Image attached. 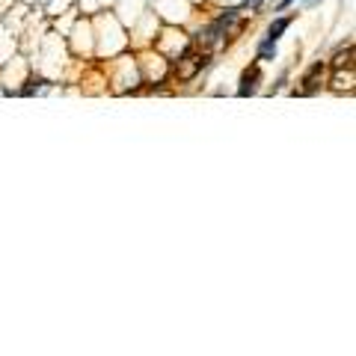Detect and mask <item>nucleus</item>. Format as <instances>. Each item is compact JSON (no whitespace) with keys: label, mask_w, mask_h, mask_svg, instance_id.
Here are the masks:
<instances>
[{"label":"nucleus","mask_w":356,"mask_h":356,"mask_svg":"<svg viewBox=\"0 0 356 356\" xmlns=\"http://www.w3.org/2000/svg\"><path fill=\"white\" fill-rule=\"evenodd\" d=\"M208 63H211L208 48H205V51H184L181 59H178V66H175V81L178 83H190Z\"/></svg>","instance_id":"obj_1"},{"label":"nucleus","mask_w":356,"mask_h":356,"mask_svg":"<svg viewBox=\"0 0 356 356\" xmlns=\"http://www.w3.org/2000/svg\"><path fill=\"white\" fill-rule=\"evenodd\" d=\"M326 72H330V66H326V63H315L312 68H309V72H306L303 75V86H300V95H315V92H318V89L326 83Z\"/></svg>","instance_id":"obj_2"},{"label":"nucleus","mask_w":356,"mask_h":356,"mask_svg":"<svg viewBox=\"0 0 356 356\" xmlns=\"http://www.w3.org/2000/svg\"><path fill=\"white\" fill-rule=\"evenodd\" d=\"M259 81H261V68L259 66H250L246 72L241 75V86H237V95L246 98V95H255L259 92Z\"/></svg>","instance_id":"obj_3"},{"label":"nucleus","mask_w":356,"mask_h":356,"mask_svg":"<svg viewBox=\"0 0 356 356\" xmlns=\"http://www.w3.org/2000/svg\"><path fill=\"white\" fill-rule=\"evenodd\" d=\"M291 21H294V18L291 15H282V18H276V21L270 24V27H267V42H279V39H282V33H285V30H288L291 27Z\"/></svg>","instance_id":"obj_4"},{"label":"nucleus","mask_w":356,"mask_h":356,"mask_svg":"<svg viewBox=\"0 0 356 356\" xmlns=\"http://www.w3.org/2000/svg\"><path fill=\"white\" fill-rule=\"evenodd\" d=\"M342 66H353V45H348V48H344V51H339V54L333 57L330 68H335V72H339Z\"/></svg>","instance_id":"obj_5"},{"label":"nucleus","mask_w":356,"mask_h":356,"mask_svg":"<svg viewBox=\"0 0 356 356\" xmlns=\"http://www.w3.org/2000/svg\"><path fill=\"white\" fill-rule=\"evenodd\" d=\"M276 57V42H267V39H264V42L259 45V59H261V63H267V59H273Z\"/></svg>","instance_id":"obj_6"},{"label":"nucleus","mask_w":356,"mask_h":356,"mask_svg":"<svg viewBox=\"0 0 356 356\" xmlns=\"http://www.w3.org/2000/svg\"><path fill=\"white\" fill-rule=\"evenodd\" d=\"M288 3H294V0H282V3H279V6H288Z\"/></svg>","instance_id":"obj_7"},{"label":"nucleus","mask_w":356,"mask_h":356,"mask_svg":"<svg viewBox=\"0 0 356 356\" xmlns=\"http://www.w3.org/2000/svg\"><path fill=\"white\" fill-rule=\"evenodd\" d=\"M246 3H259V0H246Z\"/></svg>","instance_id":"obj_8"},{"label":"nucleus","mask_w":356,"mask_h":356,"mask_svg":"<svg viewBox=\"0 0 356 356\" xmlns=\"http://www.w3.org/2000/svg\"><path fill=\"white\" fill-rule=\"evenodd\" d=\"M309 3H321V0H309Z\"/></svg>","instance_id":"obj_9"}]
</instances>
